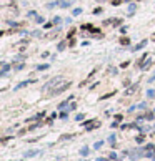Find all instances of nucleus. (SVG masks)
<instances>
[{
  "mask_svg": "<svg viewBox=\"0 0 155 161\" xmlns=\"http://www.w3.org/2000/svg\"><path fill=\"white\" fill-rule=\"evenodd\" d=\"M74 33H75V30H70V32H69V38H72V37H74Z\"/></svg>",
  "mask_w": 155,
  "mask_h": 161,
  "instance_id": "obj_31",
  "label": "nucleus"
},
{
  "mask_svg": "<svg viewBox=\"0 0 155 161\" xmlns=\"http://www.w3.org/2000/svg\"><path fill=\"white\" fill-rule=\"evenodd\" d=\"M18 161H23V160H18Z\"/></svg>",
  "mask_w": 155,
  "mask_h": 161,
  "instance_id": "obj_32",
  "label": "nucleus"
},
{
  "mask_svg": "<svg viewBox=\"0 0 155 161\" xmlns=\"http://www.w3.org/2000/svg\"><path fill=\"white\" fill-rule=\"evenodd\" d=\"M128 63H130V62H123V63L120 65V68H125V66H128Z\"/></svg>",
  "mask_w": 155,
  "mask_h": 161,
  "instance_id": "obj_28",
  "label": "nucleus"
},
{
  "mask_svg": "<svg viewBox=\"0 0 155 161\" xmlns=\"http://www.w3.org/2000/svg\"><path fill=\"white\" fill-rule=\"evenodd\" d=\"M58 5H60L62 8H67V7H70V5H72V0H62Z\"/></svg>",
  "mask_w": 155,
  "mask_h": 161,
  "instance_id": "obj_5",
  "label": "nucleus"
},
{
  "mask_svg": "<svg viewBox=\"0 0 155 161\" xmlns=\"http://www.w3.org/2000/svg\"><path fill=\"white\" fill-rule=\"evenodd\" d=\"M145 45H147V40H142L138 45H135V47H133V50H140V48H144Z\"/></svg>",
  "mask_w": 155,
  "mask_h": 161,
  "instance_id": "obj_6",
  "label": "nucleus"
},
{
  "mask_svg": "<svg viewBox=\"0 0 155 161\" xmlns=\"http://www.w3.org/2000/svg\"><path fill=\"white\" fill-rule=\"evenodd\" d=\"M39 153H40L39 150H30V151L25 153V158H32V156H35V155H39Z\"/></svg>",
  "mask_w": 155,
  "mask_h": 161,
  "instance_id": "obj_4",
  "label": "nucleus"
},
{
  "mask_svg": "<svg viewBox=\"0 0 155 161\" xmlns=\"http://www.w3.org/2000/svg\"><path fill=\"white\" fill-rule=\"evenodd\" d=\"M80 13H82V8H75L74 10V15H80Z\"/></svg>",
  "mask_w": 155,
  "mask_h": 161,
  "instance_id": "obj_21",
  "label": "nucleus"
},
{
  "mask_svg": "<svg viewBox=\"0 0 155 161\" xmlns=\"http://www.w3.org/2000/svg\"><path fill=\"white\" fill-rule=\"evenodd\" d=\"M147 97H149V98H154L155 97V91H154V90H149V91H147Z\"/></svg>",
  "mask_w": 155,
  "mask_h": 161,
  "instance_id": "obj_18",
  "label": "nucleus"
},
{
  "mask_svg": "<svg viewBox=\"0 0 155 161\" xmlns=\"http://www.w3.org/2000/svg\"><path fill=\"white\" fill-rule=\"evenodd\" d=\"M65 106H67V101H62V103H60V105H58V108H62V110H63V108H65Z\"/></svg>",
  "mask_w": 155,
  "mask_h": 161,
  "instance_id": "obj_23",
  "label": "nucleus"
},
{
  "mask_svg": "<svg viewBox=\"0 0 155 161\" xmlns=\"http://www.w3.org/2000/svg\"><path fill=\"white\" fill-rule=\"evenodd\" d=\"M120 43H122V45H128V43H130V40H128L127 37H122V38H120Z\"/></svg>",
  "mask_w": 155,
  "mask_h": 161,
  "instance_id": "obj_10",
  "label": "nucleus"
},
{
  "mask_svg": "<svg viewBox=\"0 0 155 161\" xmlns=\"http://www.w3.org/2000/svg\"><path fill=\"white\" fill-rule=\"evenodd\" d=\"M127 2H130V0H127Z\"/></svg>",
  "mask_w": 155,
  "mask_h": 161,
  "instance_id": "obj_34",
  "label": "nucleus"
},
{
  "mask_svg": "<svg viewBox=\"0 0 155 161\" xmlns=\"http://www.w3.org/2000/svg\"><path fill=\"white\" fill-rule=\"evenodd\" d=\"M60 118H62V120H65V118H67V113H65V111H62V113H60Z\"/></svg>",
  "mask_w": 155,
  "mask_h": 161,
  "instance_id": "obj_25",
  "label": "nucleus"
},
{
  "mask_svg": "<svg viewBox=\"0 0 155 161\" xmlns=\"http://www.w3.org/2000/svg\"><path fill=\"white\" fill-rule=\"evenodd\" d=\"M135 141H137V143H144V141H145V136H144V134H140V136H137V138H135Z\"/></svg>",
  "mask_w": 155,
  "mask_h": 161,
  "instance_id": "obj_13",
  "label": "nucleus"
},
{
  "mask_svg": "<svg viewBox=\"0 0 155 161\" xmlns=\"http://www.w3.org/2000/svg\"><path fill=\"white\" fill-rule=\"evenodd\" d=\"M35 20H37L39 23H42V22H43V17H35Z\"/></svg>",
  "mask_w": 155,
  "mask_h": 161,
  "instance_id": "obj_27",
  "label": "nucleus"
},
{
  "mask_svg": "<svg viewBox=\"0 0 155 161\" xmlns=\"http://www.w3.org/2000/svg\"><path fill=\"white\" fill-rule=\"evenodd\" d=\"M109 160H114V161H115V160H118V158H117L115 153H110V155H109Z\"/></svg>",
  "mask_w": 155,
  "mask_h": 161,
  "instance_id": "obj_19",
  "label": "nucleus"
},
{
  "mask_svg": "<svg viewBox=\"0 0 155 161\" xmlns=\"http://www.w3.org/2000/svg\"><path fill=\"white\" fill-rule=\"evenodd\" d=\"M70 85H72L70 81H60L58 85H55V86L50 90V95H53V97H55V95H58V93L65 91L67 88H70Z\"/></svg>",
  "mask_w": 155,
  "mask_h": 161,
  "instance_id": "obj_1",
  "label": "nucleus"
},
{
  "mask_svg": "<svg viewBox=\"0 0 155 161\" xmlns=\"http://www.w3.org/2000/svg\"><path fill=\"white\" fill-rule=\"evenodd\" d=\"M102 145H103V141H97V143L93 145V148H95V150H100V148H102Z\"/></svg>",
  "mask_w": 155,
  "mask_h": 161,
  "instance_id": "obj_14",
  "label": "nucleus"
},
{
  "mask_svg": "<svg viewBox=\"0 0 155 161\" xmlns=\"http://www.w3.org/2000/svg\"><path fill=\"white\" fill-rule=\"evenodd\" d=\"M52 25H53V22H48V23H45L43 28H52Z\"/></svg>",
  "mask_w": 155,
  "mask_h": 161,
  "instance_id": "obj_22",
  "label": "nucleus"
},
{
  "mask_svg": "<svg viewBox=\"0 0 155 161\" xmlns=\"http://www.w3.org/2000/svg\"><path fill=\"white\" fill-rule=\"evenodd\" d=\"M58 80H60V76H55V78H52L45 86H43V90H48V88H52V86H55V85H58Z\"/></svg>",
  "mask_w": 155,
  "mask_h": 161,
  "instance_id": "obj_2",
  "label": "nucleus"
},
{
  "mask_svg": "<svg viewBox=\"0 0 155 161\" xmlns=\"http://www.w3.org/2000/svg\"><path fill=\"white\" fill-rule=\"evenodd\" d=\"M80 28H83V30H88V32H93V33H98L100 30L97 28V27H93V25H82Z\"/></svg>",
  "mask_w": 155,
  "mask_h": 161,
  "instance_id": "obj_3",
  "label": "nucleus"
},
{
  "mask_svg": "<svg viewBox=\"0 0 155 161\" xmlns=\"http://www.w3.org/2000/svg\"><path fill=\"white\" fill-rule=\"evenodd\" d=\"M48 55H50V53H48V52H43V53H42V55H40V57H42V58H47V57H48Z\"/></svg>",
  "mask_w": 155,
  "mask_h": 161,
  "instance_id": "obj_24",
  "label": "nucleus"
},
{
  "mask_svg": "<svg viewBox=\"0 0 155 161\" xmlns=\"http://www.w3.org/2000/svg\"><path fill=\"white\" fill-rule=\"evenodd\" d=\"M145 120H154V113H147V115H145Z\"/></svg>",
  "mask_w": 155,
  "mask_h": 161,
  "instance_id": "obj_20",
  "label": "nucleus"
},
{
  "mask_svg": "<svg viewBox=\"0 0 155 161\" xmlns=\"http://www.w3.org/2000/svg\"><path fill=\"white\" fill-rule=\"evenodd\" d=\"M83 118H85V115H83V113H78L77 116H75V120H77V121H82Z\"/></svg>",
  "mask_w": 155,
  "mask_h": 161,
  "instance_id": "obj_15",
  "label": "nucleus"
},
{
  "mask_svg": "<svg viewBox=\"0 0 155 161\" xmlns=\"http://www.w3.org/2000/svg\"><path fill=\"white\" fill-rule=\"evenodd\" d=\"M8 140H10V136H5V138H2V143H7Z\"/></svg>",
  "mask_w": 155,
  "mask_h": 161,
  "instance_id": "obj_30",
  "label": "nucleus"
},
{
  "mask_svg": "<svg viewBox=\"0 0 155 161\" xmlns=\"http://www.w3.org/2000/svg\"><path fill=\"white\" fill-rule=\"evenodd\" d=\"M88 153H90V150H88V148H87V146H83V148H82V150H80V155H82V156H87V155H88Z\"/></svg>",
  "mask_w": 155,
  "mask_h": 161,
  "instance_id": "obj_7",
  "label": "nucleus"
},
{
  "mask_svg": "<svg viewBox=\"0 0 155 161\" xmlns=\"http://www.w3.org/2000/svg\"><path fill=\"white\" fill-rule=\"evenodd\" d=\"M154 160H155V155H154Z\"/></svg>",
  "mask_w": 155,
  "mask_h": 161,
  "instance_id": "obj_33",
  "label": "nucleus"
},
{
  "mask_svg": "<svg viewBox=\"0 0 155 161\" xmlns=\"http://www.w3.org/2000/svg\"><path fill=\"white\" fill-rule=\"evenodd\" d=\"M109 143H110L114 148L117 146V145H115V134H110V136H109Z\"/></svg>",
  "mask_w": 155,
  "mask_h": 161,
  "instance_id": "obj_8",
  "label": "nucleus"
},
{
  "mask_svg": "<svg viewBox=\"0 0 155 161\" xmlns=\"http://www.w3.org/2000/svg\"><path fill=\"white\" fill-rule=\"evenodd\" d=\"M112 3H114V5H120V3H122V0H112Z\"/></svg>",
  "mask_w": 155,
  "mask_h": 161,
  "instance_id": "obj_26",
  "label": "nucleus"
},
{
  "mask_svg": "<svg viewBox=\"0 0 155 161\" xmlns=\"http://www.w3.org/2000/svg\"><path fill=\"white\" fill-rule=\"evenodd\" d=\"M57 48H58V52H62V50H63V48H65V42H60V43H58V47H57Z\"/></svg>",
  "mask_w": 155,
  "mask_h": 161,
  "instance_id": "obj_16",
  "label": "nucleus"
},
{
  "mask_svg": "<svg viewBox=\"0 0 155 161\" xmlns=\"http://www.w3.org/2000/svg\"><path fill=\"white\" fill-rule=\"evenodd\" d=\"M27 83H30V81H22L20 85H17V86H15V90H20V88H23V86H27Z\"/></svg>",
  "mask_w": 155,
  "mask_h": 161,
  "instance_id": "obj_12",
  "label": "nucleus"
},
{
  "mask_svg": "<svg viewBox=\"0 0 155 161\" xmlns=\"http://www.w3.org/2000/svg\"><path fill=\"white\" fill-rule=\"evenodd\" d=\"M69 138H72V134H63L62 136V140H69Z\"/></svg>",
  "mask_w": 155,
  "mask_h": 161,
  "instance_id": "obj_29",
  "label": "nucleus"
},
{
  "mask_svg": "<svg viewBox=\"0 0 155 161\" xmlns=\"http://www.w3.org/2000/svg\"><path fill=\"white\" fill-rule=\"evenodd\" d=\"M37 70H40V71H43V70H48V65H47V63L39 65V66H37Z\"/></svg>",
  "mask_w": 155,
  "mask_h": 161,
  "instance_id": "obj_11",
  "label": "nucleus"
},
{
  "mask_svg": "<svg viewBox=\"0 0 155 161\" xmlns=\"http://www.w3.org/2000/svg\"><path fill=\"white\" fill-rule=\"evenodd\" d=\"M10 70V65H3V70H2V75H5L7 71Z\"/></svg>",
  "mask_w": 155,
  "mask_h": 161,
  "instance_id": "obj_17",
  "label": "nucleus"
},
{
  "mask_svg": "<svg viewBox=\"0 0 155 161\" xmlns=\"http://www.w3.org/2000/svg\"><path fill=\"white\" fill-rule=\"evenodd\" d=\"M135 90H137V85H133V86H130V88H128V90L125 91V95H132V93H133Z\"/></svg>",
  "mask_w": 155,
  "mask_h": 161,
  "instance_id": "obj_9",
  "label": "nucleus"
}]
</instances>
